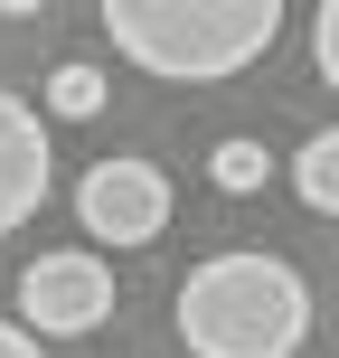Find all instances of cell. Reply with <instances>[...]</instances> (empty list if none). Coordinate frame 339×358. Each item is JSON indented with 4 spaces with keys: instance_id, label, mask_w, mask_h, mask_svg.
Here are the masks:
<instances>
[{
    "instance_id": "7",
    "label": "cell",
    "mask_w": 339,
    "mask_h": 358,
    "mask_svg": "<svg viewBox=\"0 0 339 358\" xmlns=\"http://www.w3.org/2000/svg\"><path fill=\"white\" fill-rule=\"evenodd\" d=\"M94 113H104V66H85V57L57 66L48 76V123H94Z\"/></svg>"
},
{
    "instance_id": "3",
    "label": "cell",
    "mask_w": 339,
    "mask_h": 358,
    "mask_svg": "<svg viewBox=\"0 0 339 358\" xmlns=\"http://www.w3.org/2000/svg\"><path fill=\"white\" fill-rule=\"evenodd\" d=\"M10 302H19V321H29L38 340H85V330L113 321V264L94 245H57V255H38V264H19Z\"/></svg>"
},
{
    "instance_id": "6",
    "label": "cell",
    "mask_w": 339,
    "mask_h": 358,
    "mask_svg": "<svg viewBox=\"0 0 339 358\" xmlns=\"http://www.w3.org/2000/svg\"><path fill=\"white\" fill-rule=\"evenodd\" d=\"M292 189H302L311 217H339V132H311L292 151Z\"/></svg>"
},
{
    "instance_id": "10",
    "label": "cell",
    "mask_w": 339,
    "mask_h": 358,
    "mask_svg": "<svg viewBox=\"0 0 339 358\" xmlns=\"http://www.w3.org/2000/svg\"><path fill=\"white\" fill-rule=\"evenodd\" d=\"M0 358H48V340H38L29 321H0Z\"/></svg>"
},
{
    "instance_id": "11",
    "label": "cell",
    "mask_w": 339,
    "mask_h": 358,
    "mask_svg": "<svg viewBox=\"0 0 339 358\" xmlns=\"http://www.w3.org/2000/svg\"><path fill=\"white\" fill-rule=\"evenodd\" d=\"M38 10H48V0H0V19H38Z\"/></svg>"
},
{
    "instance_id": "1",
    "label": "cell",
    "mask_w": 339,
    "mask_h": 358,
    "mask_svg": "<svg viewBox=\"0 0 339 358\" xmlns=\"http://www.w3.org/2000/svg\"><path fill=\"white\" fill-rule=\"evenodd\" d=\"M123 66L161 85H226L283 38V0H94Z\"/></svg>"
},
{
    "instance_id": "5",
    "label": "cell",
    "mask_w": 339,
    "mask_h": 358,
    "mask_svg": "<svg viewBox=\"0 0 339 358\" xmlns=\"http://www.w3.org/2000/svg\"><path fill=\"white\" fill-rule=\"evenodd\" d=\"M57 189V161H48V113L19 104L10 85H0V236H19L38 208H48Z\"/></svg>"
},
{
    "instance_id": "8",
    "label": "cell",
    "mask_w": 339,
    "mask_h": 358,
    "mask_svg": "<svg viewBox=\"0 0 339 358\" xmlns=\"http://www.w3.org/2000/svg\"><path fill=\"white\" fill-rule=\"evenodd\" d=\"M208 179H217V189H226V198H254V189H264V179H273V151L236 132V142H217V151H208Z\"/></svg>"
},
{
    "instance_id": "9",
    "label": "cell",
    "mask_w": 339,
    "mask_h": 358,
    "mask_svg": "<svg viewBox=\"0 0 339 358\" xmlns=\"http://www.w3.org/2000/svg\"><path fill=\"white\" fill-rule=\"evenodd\" d=\"M311 66H321V85L339 94V0H321V10H311Z\"/></svg>"
},
{
    "instance_id": "4",
    "label": "cell",
    "mask_w": 339,
    "mask_h": 358,
    "mask_svg": "<svg viewBox=\"0 0 339 358\" xmlns=\"http://www.w3.org/2000/svg\"><path fill=\"white\" fill-rule=\"evenodd\" d=\"M75 227H85V245H151L170 227V170L132 161V151L94 161L75 179Z\"/></svg>"
},
{
    "instance_id": "2",
    "label": "cell",
    "mask_w": 339,
    "mask_h": 358,
    "mask_svg": "<svg viewBox=\"0 0 339 358\" xmlns=\"http://www.w3.org/2000/svg\"><path fill=\"white\" fill-rule=\"evenodd\" d=\"M311 340V283L264 245L208 255L179 283V349L189 358H302Z\"/></svg>"
}]
</instances>
